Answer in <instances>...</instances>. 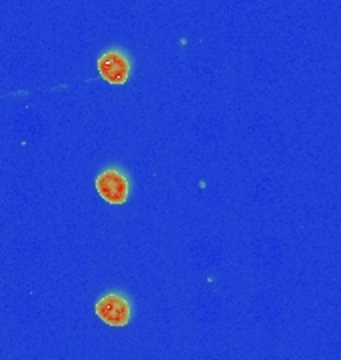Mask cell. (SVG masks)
Returning a JSON list of instances; mask_svg holds the SVG:
<instances>
[{
    "mask_svg": "<svg viewBox=\"0 0 341 360\" xmlns=\"http://www.w3.org/2000/svg\"><path fill=\"white\" fill-rule=\"evenodd\" d=\"M96 191L106 202L122 205V202H126L130 184H128V179L122 172H118L116 168H108L96 176Z\"/></svg>",
    "mask_w": 341,
    "mask_h": 360,
    "instance_id": "6da1fadb",
    "label": "cell"
},
{
    "mask_svg": "<svg viewBox=\"0 0 341 360\" xmlns=\"http://www.w3.org/2000/svg\"><path fill=\"white\" fill-rule=\"evenodd\" d=\"M98 72L110 84H124L130 77V63L118 51H108L98 58Z\"/></svg>",
    "mask_w": 341,
    "mask_h": 360,
    "instance_id": "3957f363",
    "label": "cell"
},
{
    "mask_svg": "<svg viewBox=\"0 0 341 360\" xmlns=\"http://www.w3.org/2000/svg\"><path fill=\"white\" fill-rule=\"evenodd\" d=\"M96 316L108 326H126L130 322V302L120 295H106L96 302Z\"/></svg>",
    "mask_w": 341,
    "mask_h": 360,
    "instance_id": "7a4b0ae2",
    "label": "cell"
}]
</instances>
